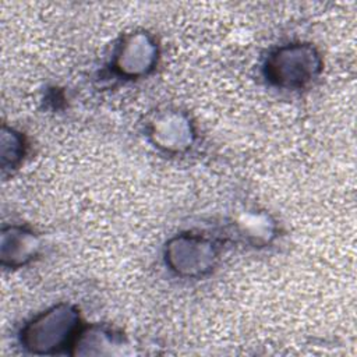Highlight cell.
<instances>
[{
  "mask_svg": "<svg viewBox=\"0 0 357 357\" xmlns=\"http://www.w3.org/2000/svg\"><path fill=\"white\" fill-rule=\"evenodd\" d=\"M222 247L211 234L180 231L163 247L166 268L181 279H201L213 272L220 261Z\"/></svg>",
  "mask_w": 357,
  "mask_h": 357,
  "instance_id": "3",
  "label": "cell"
},
{
  "mask_svg": "<svg viewBox=\"0 0 357 357\" xmlns=\"http://www.w3.org/2000/svg\"><path fill=\"white\" fill-rule=\"evenodd\" d=\"M159 56L160 49L156 38L145 29H135L121 36L116 45L110 68L120 79L145 78L158 66Z\"/></svg>",
  "mask_w": 357,
  "mask_h": 357,
  "instance_id": "4",
  "label": "cell"
},
{
  "mask_svg": "<svg viewBox=\"0 0 357 357\" xmlns=\"http://www.w3.org/2000/svg\"><path fill=\"white\" fill-rule=\"evenodd\" d=\"M42 251L40 236L28 225L10 223L1 227L0 264L15 271L32 264Z\"/></svg>",
  "mask_w": 357,
  "mask_h": 357,
  "instance_id": "6",
  "label": "cell"
},
{
  "mask_svg": "<svg viewBox=\"0 0 357 357\" xmlns=\"http://www.w3.org/2000/svg\"><path fill=\"white\" fill-rule=\"evenodd\" d=\"M321 52L310 42H289L272 49L264 60L262 74L269 85L282 91H300L319 78Z\"/></svg>",
  "mask_w": 357,
  "mask_h": 357,
  "instance_id": "2",
  "label": "cell"
},
{
  "mask_svg": "<svg viewBox=\"0 0 357 357\" xmlns=\"http://www.w3.org/2000/svg\"><path fill=\"white\" fill-rule=\"evenodd\" d=\"M236 236L252 247H264L276 237V222L265 212H243L231 223Z\"/></svg>",
  "mask_w": 357,
  "mask_h": 357,
  "instance_id": "8",
  "label": "cell"
},
{
  "mask_svg": "<svg viewBox=\"0 0 357 357\" xmlns=\"http://www.w3.org/2000/svg\"><path fill=\"white\" fill-rule=\"evenodd\" d=\"M28 151L25 135L7 124L1 126L0 138V166L3 176L15 172L24 162Z\"/></svg>",
  "mask_w": 357,
  "mask_h": 357,
  "instance_id": "9",
  "label": "cell"
},
{
  "mask_svg": "<svg viewBox=\"0 0 357 357\" xmlns=\"http://www.w3.org/2000/svg\"><path fill=\"white\" fill-rule=\"evenodd\" d=\"M127 353V337L103 324L84 325L71 351L73 356H119Z\"/></svg>",
  "mask_w": 357,
  "mask_h": 357,
  "instance_id": "7",
  "label": "cell"
},
{
  "mask_svg": "<svg viewBox=\"0 0 357 357\" xmlns=\"http://www.w3.org/2000/svg\"><path fill=\"white\" fill-rule=\"evenodd\" d=\"M148 141L160 152L181 155L192 148L197 128L187 112L166 107L151 116L145 126Z\"/></svg>",
  "mask_w": 357,
  "mask_h": 357,
  "instance_id": "5",
  "label": "cell"
},
{
  "mask_svg": "<svg viewBox=\"0 0 357 357\" xmlns=\"http://www.w3.org/2000/svg\"><path fill=\"white\" fill-rule=\"evenodd\" d=\"M85 324L78 307L60 301L36 312L18 331V344L29 354H71Z\"/></svg>",
  "mask_w": 357,
  "mask_h": 357,
  "instance_id": "1",
  "label": "cell"
}]
</instances>
